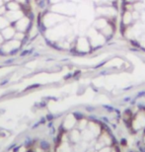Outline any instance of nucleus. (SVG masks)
Masks as SVG:
<instances>
[{
	"label": "nucleus",
	"mask_w": 145,
	"mask_h": 152,
	"mask_svg": "<svg viewBox=\"0 0 145 152\" xmlns=\"http://www.w3.org/2000/svg\"><path fill=\"white\" fill-rule=\"evenodd\" d=\"M29 24V19H27V18H23V19H21L18 21L17 23V29L18 30H21V31H23V30H25L27 28V26H28Z\"/></svg>",
	"instance_id": "7"
},
{
	"label": "nucleus",
	"mask_w": 145,
	"mask_h": 152,
	"mask_svg": "<svg viewBox=\"0 0 145 152\" xmlns=\"http://www.w3.org/2000/svg\"><path fill=\"white\" fill-rule=\"evenodd\" d=\"M19 1H24V0H19Z\"/></svg>",
	"instance_id": "25"
},
{
	"label": "nucleus",
	"mask_w": 145,
	"mask_h": 152,
	"mask_svg": "<svg viewBox=\"0 0 145 152\" xmlns=\"http://www.w3.org/2000/svg\"><path fill=\"white\" fill-rule=\"evenodd\" d=\"M78 48L81 51H87L89 50V44L86 39L81 38L79 39V42H78Z\"/></svg>",
	"instance_id": "3"
},
{
	"label": "nucleus",
	"mask_w": 145,
	"mask_h": 152,
	"mask_svg": "<svg viewBox=\"0 0 145 152\" xmlns=\"http://www.w3.org/2000/svg\"><path fill=\"white\" fill-rule=\"evenodd\" d=\"M58 152H71V149H70V147L68 146V144L65 143V144H63L62 146L59 148Z\"/></svg>",
	"instance_id": "16"
},
{
	"label": "nucleus",
	"mask_w": 145,
	"mask_h": 152,
	"mask_svg": "<svg viewBox=\"0 0 145 152\" xmlns=\"http://www.w3.org/2000/svg\"><path fill=\"white\" fill-rule=\"evenodd\" d=\"M2 39H3V38H2V35H0V42H2Z\"/></svg>",
	"instance_id": "22"
},
{
	"label": "nucleus",
	"mask_w": 145,
	"mask_h": 152,
	"mask_svg": "<svg viewBox=\"0 0 145 152\" xmlns=\"http://www.w3.org/2000/svg\"><path fill=\"white\" fill-rule=\"evenodd\" d=\"M98 11L101 14H106V15H111V14L114 15V13H116L114 9L111 8H99Z\"/></svg>",
	"instance_id": "12"
},
{
	"label": "nucleus",
	"mask_w": 145,
	"mask_h": 152,
	"mask_svg": "<svg viewBox=\"0 0 145 152\" xmlns=\"http://www.w3.org/2000/svg\"><path fill=\"white\" fill-rule=\"evenodd\" d=\"M94 133H93L91 130H84V132H82V137L85 141H90L92 140L93 137H94Z\"/></svg>",
	"instance_id": "8"
},
{
	"label": "nucleus",
	"mask_w": 145,
	"mask_h": 152,
	"mask_svg": "<svg viewBox=\"0 0 145 152\" xmlns=\"http://www.w3.org/2000/svg\"><path fill=\"white\" fill-rule=\"evenodd\" d=\"M5 1H8V0H5Z\"/></svg>",
	"instance_id": "27"
},
{
	"label": "nucleus",
	"mask_w": 145,
	"mask_h": 152,
	"mask_svg": "<svg viewBox=\"0 0 145 152\" xmlns=\"http://www.w3.org/2000/svg\"><path fill=\"white\" fill-rule=\"evenodd\" d=\"M7 17L10 21H16L22 17V13H21V12H18L17 10H15V11L11 10L9 13H7Z\"/></svg>",
	"instance_id": "5"
},
{
	"label": "nucleus",
	"mask_w": 145,
	"mask_h": 152,
	"mask_svg": "<svg viewBox=\"0 0 145 152\" xmlns=\"http://www.w3.org/2000/svg\"><path fill=\"white\" fill-rule=\"evenodd\" d=\"M144 143H145V138H144Z\"/></svg>",
	"instance_id": "26"
},
{
	"label": "nucleus",
	"mask_w": 145,
	"mask_h": 152,
	"mask_svg": "<svg viewBox=\"0 0 145 152\" xmlns=\"http://www.w3.org/2000/svg\"><path fill=\"white\" fill-rule=\"evenodd\" d=\"M100 141L103 142L104 145H108V144L111 143V138L109 137L107 134H104V135L102 136V138H101V140H100Z\"/></svg>",
	"instance_id": "14"
},
{
	"label": "nucleus",
	"mask_w": 145,
	"mask_h": 152,
	"mask_svg": "<svg viewBox=\"0 0 145 152\" xmlns=\"http://www.w3.org/2000/svg\"><path fill=\"white\" fill-rule=\"evenodd\" d=\"M8 8L10 9V10H12V11H15V10H18V9H19V6H18L17 3L10 2L8 4Z\"/></svg>",
	"instance_id": "17"
},
{
	"label": "nucleus",
	"mask_w": 145,
	"mask_h": 152,
	"mask_svg": "<svg viewBox=\"0 0 145 152\" xmlns=\"http://www.w3.org/2000/svg\"><path fill=\"white\" fill-rule=\"evenodd\" d=\"M74 124H75V118L72 115H69L68 117L65 118V121H64V126H65V129H70L71 127L74 126Z\"/></svg>",
	"instance_id": "6"
},
{
	"label": "nucleus",
	"mask_w": 145,
	"mask_h": 152,
	"mask_svg": "<svg viewBox=\"0 0 145 152\" xmlns=\"http://www.w3.org/2000/svg\"><path fill=\"white\" fill-rule=\"evenodd\" d=\"M8 24H9V22L5 19V18L0 17V29H4V28H6V27L8 26Z\"/></svg>",
	"instance_id": "15"
},
{
	"label": "nucleus",
	"mask_w": 145,
	"mask_h": 152,
	"mask_svg": "<svg viewBox=\"0 0 145 152\" xmlns=\"http://www.w3.org/2000/svg\"><path fill=\"white\" fill-rule=\"evenodd\" d=\"M70 137H71V140L73 142H78L81 138V134L78 130H73V132H71Z\"/></svg>",
	"instance_id": "11"
},
{
	"label": "nucleus",
	"mask_w": 145,
	"mask_h": 152,
	"mask_svg": "<svg viewBox=\"0 0 145 152\" xmlns=\"http://www.w3.org/2000/svg\"><path fill=\"white\" fill-rule=\"evenodd\" d=\"M96 27L97 28H99V29H104L106 26H107V22H106L105 20H103V19H101V20H98L96 22Z\"/></svg>",
	"instance_id": "13"
},
{
	"label": "nucleus",
	"mask_w": 145,
	"mask_h": 152,
	"mask_svg": "<svg viewBox=\"0 0 145 152\" xmlns=\"http://www.w3.org/2000/svg\"><path fill=\"white\" fill-rule=\"evenodd\" d=\"M88 126H89V130H91L94 133V135H97L100 133V127L98 124H96L94 123H89Z\"/></svg>",
	"instance_id": "10"
},
{
	"label": "nucleus",
	"mask_w": 145,
	"mask_h": 152,
	"mask_svg": "<svg viewBox=\"0 0 145 152\" xmlns=\"http://www.w3.org/2000/svg\"><path fill=\"white\" fill-rule=\"evenodd\" d=\"M131 21V14L130 13H125V17H123V22H125V24H128Z\"/></svg>",
	"instance_id": "18"
},
{
	"label": "nucleus",
	"mask_w": 145,
	"mask_h": 152,
	"mask_svg": "<svg viewBox=\"0 0 145 152\" xmlns=\"http://www.w3.org/2000/svg\"><path fill=\"white\" fill-rule=\"evenodd\" d=\"M46 19H48L50 20V22H47L46 25H52V24H54L55 22H57L58 20H62L63 18L61 16H59V15H56V14H50L47 15V16L46 17Z\"/></svg>",
	"instance_id": "4"
},
{
	"label": "nucleus",
	"mask_w": 145,
	"mask_h": 152,
	"mask_svg": "<svg viewBox=\"0 0 145 152\" xmlns=\"http://www.w3.org/2000/svg\"><path fill=\"white\" fill-rule=\"evenodd\" d=\"M2 5V0H0V6Z\"/></svg>",
	"instance_id": "23"
},
{
	"label": "nucleus",
	"mask_w": 145,
	"mask_h": 152,
	"mask_svg": "<svg viewBox=\"0 0 145 152\" xmlns=\"http://www.w3.org/2000/svg\"><path fill=\"white\" fill-rule=\"evenodd\" d=\"M100 152H111V150L109 147H105V148H102V149L100 150Z\"/></svg>",
	"instance_id": "20"
},
{
	"label": "nucleus",
	"mask_w": 145,
	"mask_h": 152,
	"mask_svg": "<svg viewBox=\"0 0 145 152\" xmlns=\"http://www.w3.org/2000/svg\"><path fill=\"white\" fill-rule=\"evenodd\" d=\"M87 126V121L85 120H83V121H80V124H79V127L81 129H85V126Z\"/></svg>",
	"instance_id": "19"
},
{
	"label": "nucleus",
	"mask_w": 145,
	"mask_h": 152,
	"mask_svg": "<svg viewBox=\"0 0 145 152\" xmlns=\"http://www.w3.org/2000/svg\"><path fill=\"white\" fill-rule=\"evenodd\" d=\"M88 152H94V151H93V150H89Z\"/></svg>",
	"instance_id": "24"
},
{
	"label": "nucleus",
	"mask_w": 145,
	"mask_h": 152,
	"mask_svg": "<svg viewBox=\"0 0 145 152\" xmlns=\"http://www.w3.org/2000/svg\"><path fill=\"white\" fill-rule=\"evenodd\" d=\"M19 45H20V42H17V41H11V42H7V44H5L4 45H3L2 50H4L5 53H9V51L13 50L14 48H18Z\"/></svg>",
	"instance_id": "2"
},
{
	"label": "nucleus",
	"mask_w": 145,
	"mask_h": 152,
	"mask_svg": "<svg viewBox=\"0 0 145 152\" xmlns=\"http://www.w3.org/2000/svg\"><path fill=\"white\" fill-rule=\"evenodd\" d=\"M23 38V35L22 34H17L16 35V39H22Z\"/></svg>",
	"instance_id": "21"
},
{
	"label": "nucleus",
	"mask_w": 145,
	"mask_h": 152,
	"mask_svg": "<svg viewBox=\"0 0 145 152\" xmlns=\"http://www.w3.org/2000/svg\"><path fill=\"white\" fill-rule=\"evenodd\" d=\"M113 152H116V151H113Z\"/></svg>",
	"instance_id": "28"
},
{
	"label": "nucleus",
	"mask_w": 145,
	"mask_h": 152,
	"mask_svg": "<svg viewBox=\"0 0 145 152\" xmlns=\"http://www.w3.org/2000/svg\"><path fill=\"white\" fill-rule=\"evenodd\" d=\"M145 126V115H138L136 120L134 121L133 127L134 129H139L141 127H143Z\"/></svg>",
	"instance_id": "1"
},
{
	"label": "nucleus",
	"mask_w": 145,
	"mask_h": 152,
	"mask_svg": "<svg viewBox=\"0 0 145 152\" xmlns=\"http://www.w3.org/2000/svg\"><path fill=\"white\" fill-rule=\"evenodd\" d=\"M14 35H15V32L12 28H6L5 30H3V32H2V36L5 39H10L13 37Z\"/></svg>",
	"instance_id": "9"
}]
</instances>
